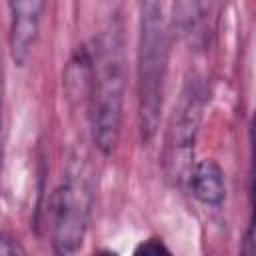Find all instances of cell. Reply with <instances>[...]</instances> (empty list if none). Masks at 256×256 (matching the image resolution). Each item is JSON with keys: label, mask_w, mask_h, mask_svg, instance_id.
Listing matches in <instances>:
<instances>
[{"label": "cell", "mask_w": 256, "mask_h": 256, "mask_svg": "<svg viewBox=\"0 0 256 256\" xmlns=\"http://www.w3.org/2000/svg\"><path fill=\"white\" fill-rule=\"evenodd\" d=\"M168 56L170 40L162 6L158 4V0H142L136 54V96L138 128L144 142H150L154 138L160 122Z\"/></svg>", "instance_id": "1"}, {"label": "cell", "mask_w": 256, "mask_h": 256, "mask_svg": "<svg viewBox=\"0 0 256 256\" xmlns=\"http://www.w3.org/2000/svg\"><path fill=\"white\" fill-rule=\"evenodd\" d=\"M124 60L122 38L114 26L106 30L96 42L92 54V84H90V126L96 148L108 156L120 138L124 116Z\"/></svg>", "instance_id": "2"}, {"label": "cell", "mask_w": 256, "mask_h": 256, "mask_svg": "<svg viewBox=\"0 0 256 256\" xmlns=\"http://www.w3.org/2000/svg\"><path fill=\"white\" fill-rule=\"evenodd\" d=\"M94 202V178L88 162L72 158L64 180L48 200L50 242L56 254L76 252L86 236Z\"/></svg>", "instance_id": "3"}, {"label": "cell", "mask_w": 256, "mask_h": 256, "mask_svg": "<svg viewBox=\"0 0 256 256\" xmlns=\"http://www.w3.org/2000/svg\"><path fill=\"white\" fill-rule=\"evenodd\" d=\"M204 112V86L202 80L194 74L186 80L180 100L172 110L166 136L162 164L166 176L174 184L188 180V174L194 164V144L198 138L200 122Z\"/></svg>", "instance_id": "4"}, {"label": "cell", "mask_w": 256, "mask_h": 256, "mask_svg": "<svg viewBox=\"0 0 256 256\" xmlns=\"http://www.w3.org/2000/svg\"><path fill=\"white\" fill-rule=\"evenodd\" d=\"M46 0H8L10 10V52L18 66H24L32 54L40 32V20Z\"/></svg>", "instance_id": "5"}, {"label": "cell", "mask_w": 256, "mask_h": 256, "mask_svg": "<svg viewBox=\"0 0 256 256\" xmlns=\"http://www.w3.org/2000/svg\"><path fill=\"white\" fill-rule=\"evenodd\" d=\"M186 182L190 184V190L198 202L216 208L222 206L226 198V180H224V170L216 160L208 158L194 162Z\"/></svg>", "instance_id": "6"}, {"label": "cell", "mask_w": 256, "mask_h": 256, "mask_svg": "<svg viewBox=\"0 0 256 256\" xmlns=\"http://www.w3.org/2000/svg\"><path fill=\"white\" fill-rule=\"evenodd\" d=\"M134 252H136V254H152V256H158V254H170V248L164 244L162 238L152 236V238H148V240H142V242L136 246Z\"/></svg>", "instance_id": "7"}, {"label": "cell", "mask_w": 256, "mask_h": 256, "mask_svg": "<svg viewBox=\"0 0 256 256\" xmlns=\"http://www.w3.org/2000/svg\"><path fill=\"white\" fill-rule=\"evenodd\" d=\"M24 246H20V242L8 234H0V254H24Z\"/></svg>", "instance_id": "8"}, {"label": "cell", "mask_w": 256, "mask_h": 256, "mask_svg": "<svg viewBox=\"0 0 256 256\" xmlns=\"http://www.w3.org/2000/svg\"><path fill=\"white\" fill-rule=\"evenodd\" d=\"M244 244H246V248H242V252H244V254H252V252H254V244H252V224H250L248 230H246Z\"/></svg>", "instance_id": "9"}]
</instances>
